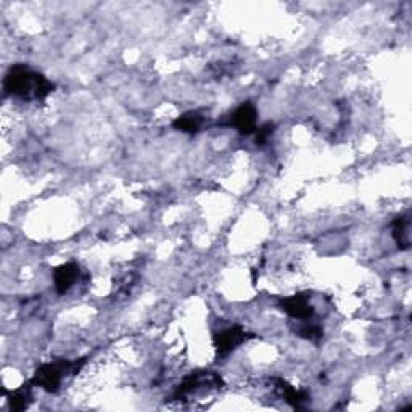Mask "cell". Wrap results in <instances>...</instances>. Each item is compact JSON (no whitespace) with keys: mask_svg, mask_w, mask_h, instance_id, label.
<instances>
[{"mask_svg":"<svg viewBox=\"0 0 412 412\" xmlns=\"http://www.w3.org/2000/svg\"><path fill=\"white\" fill-rule=\"evenodd\" d=\"M256 143H260V145H262L267 138H269V136L272 132H274V124L272 123H266L262 124L261 127H256Z\"/></svg>","mask_w":412,"mask_h":412,"instance_id":"30bf717a","label":"cell"},{"mask_svg":"<svg viewBox=\"0 0 412 412\" xmlns=\"http://www.w3.org/2000/svg\"><path fill=\"white\" fill-rule=\"evenodd\" d=\"M29 398H31V395H29V390L26 388H21L18 391H15L12 395V398H10V408L15 409V411H23L26 408L28 403H29Z\"/></svg>","mask_w":412,"mask_h":412,"instance_id":"9c48e42d","label":"cell"},{"mask_svg":"<svg viewBox=\"0 0 412 412\" xmlns=\"http://www.w3.org/2000/svg\"><path fill=\"white\" fill-rule=\"evenodd\" d=\"M282 310H284L287 314L294 319H300V321H306L314 314V307H312L310 296L305 294H296L292 296H287L280 301Z\"/></svg>","mask_w":412,"mask_h":412,"instance_id":"277c9868","label":"cell"},{"mask_svg":"<svg viewBox=\"0 0 412 412\" xmlns=\"http://www.w3.org/2000/svg\"><path fill=\"white\" fill-rule=\"evenodd\" d=\"M201 124H203V116L200 115V113L190 111V113H186V115L179 116L174 121V127L177 129V131H182L187 134H195L200 131Z\"/></svg>","mask_w":412,"mask_h":412,"instance_id":"ba28073f","label":"cell"},{"mask_svg":"<svg viewBox=\"0 0 412 412\" xmlns=\"http://www.w3.org/2000/svg\"><path fill=\"white\" fill-rule=\"evenodd\" d=\"M79 277V267L74 262H66V265H62L57 267L55 272H53V284H55V289L60 295H64L69 289L76 284Z\"/></svg>","mask_w":412,"mask_h":412,"instance_id":"8992f818","label":"cell"},{"mask_svg":"<svg viewBox=\"0 0 412 412\" xmlns=\"http://www.w3.org/2000/svg\"><path fill=\"white\" fill-rule=\"evenodd\" d=\"M411 221L408 216H401L393 222V238L401 250H408L411 245Z\"/></svg>","mask_w":412,"mask_h":412,"instance_id":"52a82bcc","label":"cell"},{"mask_svg":"<svg viewBox=\"0 0 412 412\" xmlns=\"http://www.w3.org/2000/svg\"><path fill=\"white\" fill-rule=\"evenodd\" d=\"M73 369H79L78 362H74V364H69V362H48V364H42L33 377V385L48 391V393H53L62 385L64 374L73 372Z\"/></svg>","mask_w":412,"mask_h":412,"instance_id":"7a4b0ae2","label":"cell"},{"mask_svg":"<svg viewBox=\"0 0 412 412\" xmlns=\"http://www.w3.org/2000/svg\"><path fill=\"white\" fill-rule=\"evenodd\" d=\"M53 84L47 81L42 74L26 66H15L5 78V91L12 96L21 97L24 100H42L52 92Z\"/></svg>","mask_w":412,"mask_h":412,"instance_id":"6da1fadb","label":"cell"},{"mask_svg":"<svg viewBox=\"0 0 412 412\" xmlns=\"http://www.w3.org/2000/svg\"><path fill=\"white\" fill-rule=\"evenodd\" d=\"M256 108L251 103H243L232 115V124L243 136H250L256 131Z\"/></svg>","mask_w":412,"mask_h":412,"instance_id":"5b68a950","label":"cell"},{"mask_svg":"<svg viewBox=\"0 0 412 412\" xmlns=\"http://www.w3.org/2000/svg\"><path fill=\"white\" fill-rule=\"evenodd\" d=\"M248 337L250 335L247 334L245 329H242V327H238V325L229 327V329L220 332L215 339L217 355L226 356V355L232 353L237 346L245 343V341L248 340Z\"/></svg>","mask_w":412,"mask_h":412,"instance_id":"3957f363","label":"cell"},{"mask_svg":"<svg viewBox=\"0 0 412 412\" xmlns=\"http://www.w3.org/2000/svg\"><path fill=\"white\" fill-rule=\"evenodd\" d=\"M300 334H301V337H305V339H307V340L317 341V340H319L321 337H322V330H321V327H317V325H310V324H306V325L303 327V329L300 330Z\"/></svg>","mask_w":412,"mask_h":412,"instance_id":"8fae6325","label":"cell"}]
</instances>
